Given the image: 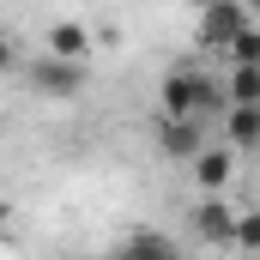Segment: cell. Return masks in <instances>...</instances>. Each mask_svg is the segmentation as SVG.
Wrapping results in <instances>:
<instances>
[{"mask_svg": "<svg viewBox=\"0 0 260 260\" xmlns=\"http://www.w3.org/2000/svg\"><path fill=\"white\" fill-rule=\"evenodd\" d=\"M248 18H254V12H248L242 0H212V6H200V43H206V49H224Z\"/></svg>", "mask_w": 260, "mask_h": 260, "instance_id": "obj_6", "label": "cell"}, {"mask_svg": "<svg viewBox=\"0 0 260 260\" xmlns=\"http://www.w3.org/2000/svg\"><path fill=\"white\" fill-rule=\"evenodd\" d=\"M224 91H230V103H260V67L254 61H230Z\"/></svg>", "mask_w": 260, "mask_h": 260, "instance_id": "obj_10", "label": "cell"}, {"mask_svg": "<svg viewBox=\"0 0 260 260\" xmlns=\"http://www.w3.org/2000/svg\"><path fill=\"white\" fill-rule=\"evenodd\" d=\"M236 164H242V151H236V145H224V139H206L194 157H188L194 194H230V182H236Z\"/></svg>", "mask_w": 260, "mask_h": 260, "instance_id": "obj_2", "label": "cell"}, {"mask_svg": "<svg viewBox=\"0 0 260 260\" xmlns=\"http://www.w3.org/2000/svg\"><path fill=\"white\" fill-rule=\"evenodd\" d=\"M24 79H30V91L49 97V103H73V97H85V85H91L85 61H61V55H49V49L24 67Z\"/></svg>", "mask_w": 260, "mask_h": 260, "instance_id": "obj_1", "label": "cell"}, {"mask_svg": "<svg viewBox=\"0 0 260 260\" xmlns=\"http://www.w3.org/2000/svg\"><path fill=\"white\" fill-rule=\"evenodd\" d=\"M200 91H206V67L176 61L157 85V115H194L200 121Z\"/></svg>", "mask_w": 260, "mask_h": 260, "instance_id": "obj_3", "label": "cell"}, {"mask_svg": "<svg viewBox=\"0 0 260 260\" xmlns=\"http://www.w3.org/2000/svg\"><path fill=\"white\" fill-rule=\"evenodd\" d=\"M236 212H242V206H230L224 194H200V200H194V236L206 242V248H230Z\"/></svg>", "mask_w": 260, "mask_h": 260, "instance_id": "obj_4", "label": "cell"}, {"mask_svg": "<svg viewBox=\"0 0 260 260\" xmlns=\"http://www.w3.org/2000/svg\"><path fill=\"white\" fill-rule=\"evenodd\" d=\"M188 6H194V12H200V6H212V0H188Z\"/></svg>", "mask_w": 260, "mask_h": 260, "instance_id": "obj_15", "label": "cell"}, {"mask_svg": "<svg viewBox=\"0 0 260 260\" xmlns=\"http://www.w3.org/2000/svg\"><path fill=\"white\" fill-rule=\"evenodd\" d=\"M218 55H224V61H254V67H260V24L248 18V24H242V30H236Z\"/></svg>", "mask_w": 260, "mask_h": 260, "instance_id": "obj_11", "label": "cell"}, {"mask_svg": "<svg viewBox=\"0 0 260 260\" xmlns=\"http://www.w3.org/2000/svg\"><path fill=\"white\" fill-rule=\"evenodd\" d=\"M230 248H242V254H260V206H254V212H236Z\"/></svg>", "mask_w": 260, "mask_h": 260, "instance_id": "obj_12", "label": "cell"}, {"mask_svg": "<svg viewBox=\"0 0 260 260\" xmlns=\"http://www.w3.org/2000/svg\"><path fill=\"white\" fill-rule=\"evenodd\" d=\"M6 224H12V206H6V200H0V230H6Z\"/></svg>", "mask_w": 260, "mask_h": 260, "instance_id": "obj_14", "label": "cell"}, {"mask_svg": "<svg viewBox=\"0 0 260 260\" xmlns=\"http://www.w3.org/2000/svg\"><path fill=\"white\" fill-rule=\"evenodd\" d=\"M12 67H18V49H12V43H6V37H0V79H6V73H12Z\"/></svg>", "mask_w": 260, "mask_h": 260, "instance_id": "obj_13", "label": "cell"}, {"mask_svg": "<svg viewBox=\"0 0 260 260\" xmlns=\"http://www.w3.org/2000/svg\"><path fill=\"white\" fill-rule=\"evenodd\" d=\"M218 139H224V145H236L242 157L260 151V103H230V109L218 115Z\"/></svg>", "mask_w": 260, "mask_h": 260, "instance_id": "obj_7", "label": "cell"}, {"mask_svg": "<svg viewBox=\"0 0 260 260\" xmlns=\"http://www.w3.org/2000/svg\"><path fill=\"white\" fill-rule=\"evenodd\" d=\"M43 49L61 55V61H91V30L79 18H49V43Z\"/></svg>", "mask_w": 260, "mask_h": 260, "instance_id": "obj_8", "label": "cell"}, {"mask_svg": "<svg viewBox=\"0 0 260 260\" xmlns=\"http://www.w3.org/2000/svg\"><path fill=\"white\" fill-rule=\"evenodd\" d=\"M121 254H157V260H170V254H182V242L164 236V230H127V236H121Z\"/></svg>", "mask_w": 260, "mask_h": 260, "instance_id": "obj_9", "label": "cell"}, {"mask_svg": "<svg viewBox=\"0 0 260 260\" xmlns=\"http://www.w3.org/2000/svg\"><path fill=\"white\" fill-rule=\"evenodd\" d=\"M200 145H206V121H194V115H157V151L170 164H188Z\"/></svg>", "mask_w": 260, "mask_h": 260, "instance_id": "obj_5", "label": "cell"}]
</instances>
